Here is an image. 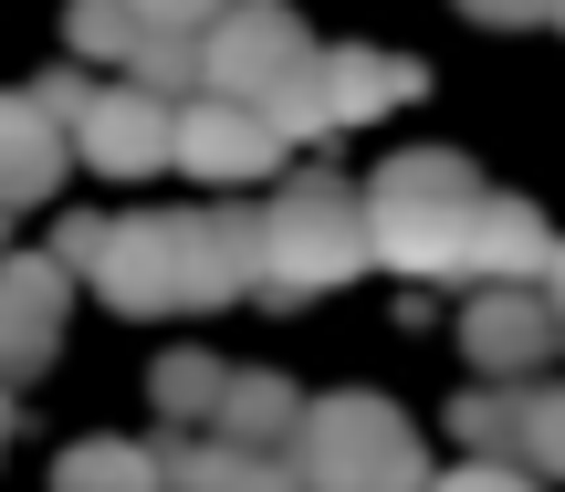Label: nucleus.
Here are the masks:
<instances>
[{
    "instance_id": "obj_13",
    "label": "nucleus",
    "mask_w": 565,
    "mask_h": 492,
    "mask_svg": "<svg viewBox=\"0 0 565 492\" xmlns=\"http://www.w3.org/2000/svg\"><path fill=\"white\" fill-rule=\"evenodd\" d=\"M419 84H429V74H419L408 53H377V42H324V137H335V126L387 116V105H408Z\"/></svg>"
},
{
    "instance_id": "obj_7",
    "label": "nucleus",
    "mask_w": 565,
    "mask_h": 492,
    "mask_svg": "<svg viewBox=\"0 0 565 492\" xmlns=\"http://www.w3.org/2000/svg\"><path fill=\"white\" fill-rule=\"evenodd\" d=\"M74 158L95 179H158V168H179V105L147 84H95L74 116Z\"/></svg>"
},
{
    "instance_id": "obj_2",
    "label": "nucleus",
    "mask_w": 565,
    "mask_h": 492,
    "mask_svg": "<svg viewBox=\"0 0 565 492\" xmlns=\"http://www.w3.org/2000/svg\"><path fill=\"white\" fill-rule=\"evenodd\" d=\"M356 200H366V263L408 272V284H461L471 221H482L492 189H482V168H471L461 147H408Z\"/></svg>"
},
{
    "instance_id": "obj_9",
    "label": "nucleus",
    "mask_w": 565,
    "mask_h": 492,
    "mask_svg": "<svg viewBox=\"0 0 565 492\" xmlns=\"http://www.w3.org/2000/svg\"><path fill=\"white\" fill-rule=\"evenodd\" d=\"M179 168L210 179V189H263L282 168V137L252 116V105H231V95H189L179 105Z\"/></svg>"
},
{
    "instance_id": "obj_24",
    "label": "nucleus",
    "mask_w": 565,
    "mask_h": 492,
    "mask_svg": "<svg viewBox=\"0 0 565 492\" xmlns=\"http://www.w3.org/2000/svg\"><path fill=\"white\" fill-rule=\"evenodd\" d=\"M0 451H11V398H0Z\"/></svg>"
},
{
    "instance_id": "obj_3",
    "label": "nucleus",
    "mask_w": 565,
    "mask_h": 492,
    "mask_svg": "<svg viewBox=\"0 0 565 492\" xmlns=\"http://www.w3.org/2000/svg\"><path fill=\"white\" fill-rule=\"evenodd\" d=\"M282 472L303 492H429V451H419V419L398 398L335 388V398H303Z\"/></svg>"
},
{
    "instance_id": "obj_17",
    "label": "nucleus",
    "mask_w": 565,
    "mask_h": 492,
    "mask_svg": "<svg viewBox=\"0 0 565 492\" xmlns=\"http://www.w3.org/2000/svg\"><path fill=\"white\" fill-rule=\"evenodd\" d=\"M221 356H200V346H179V356H158V377H147V398H158V419L168 430H210V398H221Z\"/></svg>"
},
{
    "instance_id": "obj_10",
    "label": "nucleus",
    "mask_w": 565,
    "mask_h": 492,
    "mask_svg": "<svg viewBox=\"0 0 565 492\" xmlns=\"http://www.w3.org/2000/svg\"><path fill=\"white\" fill-rule=\"evenodd\" d=\"M63 263L53 252H11L0 263V388H21V377H42L53 367V346H63Z\"/></svg>"
},
{
    "instance_id": "obj_8",
    "label": "nucleus",
    "mask_w": 565,
    "mask_h": 492,
    "mask_svg": "<svg viewBox=\"0 0 565 492\" xmlns=\"http://www.w3.org/2000/svg\"><path fill=\"white\" fill-rule=\"evenodd\" d=\"M555 346H565V335H555V314H545V293H534V284H471V304H461V356L492 377V388L545 377Z\"/></svg>"
},
{
    "instance_id": "obj_20",
    "label": "nucleus",
    "mask_w": 565,
    "mask_h": 492,
    "mask_svg": "<svg viewBox=\"0 0 565 492\" xmlns=\"http://www.w3.org/2000/svg\"><path fill=\"white\" fill-rule=\"evenodd\" d=\"M84 95H95V74H74V63H63V74H42V84H32V105H42V116L63 126V137H74V116H84Z\"/></svg>"
},
{
    "instance_id": "obj_6",
    "label": "nucleus",
    "mask_w": 565,
    "mask_h": 492,
    "mask_svg": "<svg viewBox=\"0 0 565 492\" xmlns=\"http://www.w3.org/2000/svg\"><path fill=\"white\" fill-rule=\"evenodd\" d=\"M450 440L471 461H513L534 482H565V377H513V388H461L450 398Z\"/></svg>"
},
{
    "instance_id": "obj_18",
    "label": "nucleus",
    "mask_w": 565,
    "mask_h": 492,
    "mask_svg": "<svg viewBox=\"0 0 565 492\" xmlns=\"http://www.w3.org/2000/svg\"><path fill=\"white\" fill-rule=\"evenodd\" d=\"M63 32H74L84 63H126V74L147 63V42H168V32H147L126 0H74V11H63Z\"/></svg>"
},
{
    "instance_id": "obj_11",
    "label": "nucleus",
    "mask_w": 565,
    "mask_h": 492,
    "mask_svg": "<svg viewBox=\"0 0 565 492\" xmlns=\"http://www.w3.org/2000/svg\"><path fill=\"white\" fill-rule=\"evenodd\" d=\"M294 419H303V388H294V377H273V367H231L221 398H210V430H200V440H231V451L282 461V451H294Z\"/></svg>"
},
{
    "instance_id": "obj_19",
    "label": "nucleus",
    "mask_w": 565,
    "mask_h": 492,
    "mask_svg": "<svg viewBox=\"0 0 565 492\" xmlns=\"http://www.w3.org/2000/svg\"><path fill=\"white\" fill-rule=\"evenodd\" d=\"M126 11H137V21H147V32H168V42H200V32H210V21H221V11H231V0H126Z\"/></svg>"
},
{
    "instance_id": "obj_23",
    "label": "nucleus",
    "mask_w": 565,
    "mask_h": 492,
    "mask_svg": "<svg viewBox=\"0 0 565 492\" xmlns=\"http://www.w3.org/2000/svg\"><path fill=\"white\" fill-rule=\"evenodd\" d=\"M534 293H545V314H555V335H565V242L545 252V272H534Z\"/></svg>"
},
{
    "instance_id": "obj_21",
    "label": "nucleus",
    "mask_w": 565,
    "mask_h": 492,
    "mask_svg": "<svg viewBox=\"0 0 565 492\" xmlns=\"http://www.w3.org/2000/svg\"><path fill=\"white\" fill-rule=\"evenodd\" d=\"M429 492H534V472H513V461H461V472H440Z\"/></svg>"
},
{
    "instance_id": "obj_12",
    "label": "nucleus",
    "mask_w": 565,
    "mask_h": 492,
    "mask_svg": "<svg viewBox=\"0 0 565 492\" xmlns=\"http://www.w3.org/2000/svg\"><path fill=\"white\" fill-rule=\"evenodd\" d=\"M63 168H74V137H63L32 95H0V221H11V210H42L63 189Z\"/></svg>"
},
{
    "instance_id": "obj_5",
    "label": "nucleus",
    "mask_w": 565,
    "mask_h": 492,
    "mask_svg": "<svg viewBox=\"0 0 565 492\" xmlns=\"http://www.w3.org/2000/svg\"><path fill=\"white\" fill-rule=\"evenodd\" d=\"M315 53L324 42L303 32L282 0H231L200 32V95H231V105H252V116H273V105L315 74Z\"/></svg>"
},
{
    "instance_id": "obj_14",
    "label": "nucleus",
    "mask_w": 565,
    "mask_h": 492,
    "mask_svg": "<svg viewBox=\"0 0 565 492\" xmlns=\"http://www.w3.org/2000/svg\"><path fill=\"white\" fill-rule=\"evenodd\" d=\"M555 252L545 210L534 200H482V221H471V252H461V284H534Z\"/></svg>"
},
{
    "instance_id": "obj_25",
    "label": "nucleus",
    "mask_w": 565,
    "mask_h": 492,
    "mask_svg": "<svg viewBox=\"0 0 565 492\" xmlns=\"http://www.w3.org/2000/svg\"><path fill=\"white\" fill-rule=\"evenodd\" d=\"M555 21H565V0H555Z\"/></svg>"
},
{
    "instance_id": "obj_16",
    "label": "nucleus",
    "mask_w": 565,
    "mask_h": 492,
    "mask_svg": "<svg viewBox=\"0 0 565 492\" xmlns=\"http://www.w3.org/2000/svg\"><path fill=\"white\" fill-rule=\"evenodd\" d=\"M53 492H168V482H158V451L147 440H74L53 461Z\"/></svg>"
},
{
    "instance_id": "obj_4",
    "label": "nucleus",
    "mask_w": 565,
    "mask_h": 492,
    "mask_svg": "<svg viewBox=\"0 0 565 492\" xmlns=\"http://www.w3.org/2000/svg\"><path fill=\"white\" fill-rule=\"evenodd\" d=\"M366 272V200L335 168H282L263 200V284L273 304H315V293L356 284Z\"/></svg>"
},
{
    "instance_id": "obj_22",
    "label": "nucleus",
    "mask_w": 565,
    "mask_h": 492,
    "mask_svg": "<svg viewBox=\"0 0 565 492\" xmlns=\"http://www.w3.org/2000/svg\"><path fill=\"white\" fill-rule=\"evenodd\" d=\"M471 21H492V32H524V21H555V0H461Z\"/></svg>"
},
{
    "instance_id": "obj_1",
    "label": "nucleus",
    "mask_w": 565,
    "mask_h": 492,
    "mask_svg": "<svg viewBox=\"0 0 565 492\" xmlns=\"http://www.w3.org/2000/svg\"><path fill=\"white\" fill-rule=\"evenodd\" d=\"M63 284H95L116 314H210L231 293L263 284V210L221 200V210H74L53 231Z\"/></svg>"
},
{
    "instance_id": "obj_15",
    "label": "nucleus",
    "mask_w": 565,
    "mask_h": 492,
    "mask_svg": "<svg viewBox=\"0 0 565 492\" xmlns=\"http://www.w3.org/2000/svg\"><path fill=\"white\" fill-rule=\"evenodd\" d=\"M158 482H168V492H303L282 461L231 451V440H200V430H168V440H158Z\"/></svg>"
}]
</instances>
